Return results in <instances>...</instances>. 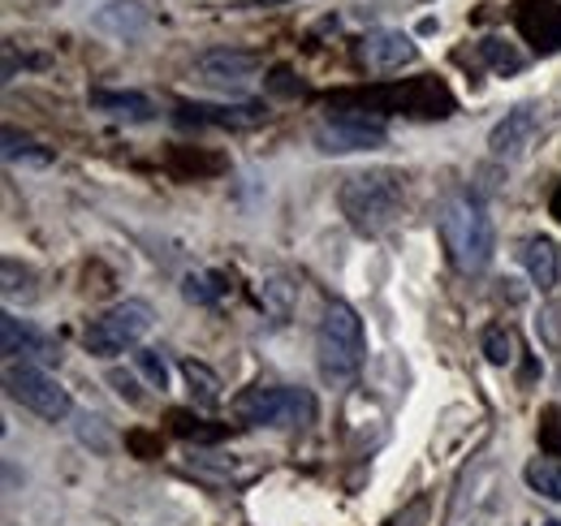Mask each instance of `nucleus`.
I'll return each mask as SVG.
<instances>
[{
  "label": "nucleus",
  "instance_id": "nucleus-32",
  "mask_svg": "<svg viewBox=\"0 0 561 526\" xmlns=\"http://www.w3.org/2000/svg\"><path fill=\"white\" fill-rule=\"evenodd\" d=\"M545 526H561V523H545Z\"/></svg>",
  "mask_w": 561,
  "mask_h": 526
},
{
  "label": "nucleus",
  "instance_id": "nucleus-10",
  "mask_svg": "<svg viewBox=\"0 0 561 526\" xmlns=\"http://www.w3.org/2000/svg\"><path fill=\"white\" fill-rule=\"evenodd\" d=\"M178 122H186V126H216V130H255V126L268 122V108L255 104V100H242V104H182Z\"/></svg>",
  "mask_w": 561,
  "mask_h": 526
},
{
  "label": "nucleus",
  "instance_id": "nucleus-1",
  "mask_svg": "<svg viewBox=\"0 0 561 526\" xmlns=\"http://www.w3.org/2000/svg\"><path fill=\"white\" fill-rule=\"evenodd\" d=\"M337 203H342V216L354 233L363 238H380L385 229H393L402 203H407V173L402 169H363V173H351L337 191Z\"/></svg>",
  "mask_w": 561,
  "mask_h": 526
},
{
  "label": "nucleus",
  "instance_id": "nucleus-26",
  "mask_svg": "<svg viewBox=\"0 0 561 526\" xmlns=\"http://www.w3.org/2000/svg\"><path fill=\"white\" fill-rule=\"evenodd\" d=\"M4 160H9V164H13V160H35V164H48L53 156H48V151H35V142H31L26 134L4 130Z\"/></svg>",
  "mask_w": 561,
  "mask_h": 526
},
{
  "label": "nucleus",
  "instance_id": "nucleus-22",
  "mask_svg": "<svg viewBox=\"0 0 561 526\" xmlns=\"http://www.w3.org/2000/svg\"><path fill=\"white\" fill-rule=\"evenodd\" d=\"M480 350H484V358H489L492 367H510L514 358H518V341H514V332L510 329H484L480 336Z\"/></svg>",
  "mask_w": 561,
  "mask_h": 526
},
{
  "label": "nucleus",
  "instance_id": "nucleus-24",
  "mask_svg": "<svg viewBox=\"0 0 561 526\" xmlns=\"http://www.w3.org/2000/svg\"><path fill=\"white\" fill-rule=\"evenodd\" d=\"M135 367L147 376L151 389H169V363L160 350H135Z\"/></svg>",
  "mask_w": 561,
  "mask_h": 526
},
{
  "label": "nucleus",
  "instance_id": "nucleus-4",
  "mask_svg": "<svg viewBox=\"0 0 561 526\" xmlns=\"http://www.w3.org/2000/svg\"><path fill=\"white\" fill-rule=\"evenodd\" d=\"M233 414L251 427H307L316 419V401L307 389L255 385V389L233 397Z\"/></svg>",
  "mask_w": 561,
  "mask_h": 526
},
{
  "label": "nucleus",
  "instance_id": "nucleus-19",
  "mask_svg": "<svg viewBox=\"0 0 561 526\" xmlns=\"http://www.w3.org/2000/svg\"><path fill=\"white\" fill-rule=\"evenodd\" d=\"M182 380H186V389H191V397H195V405H216V401H220V389H225V385H220V376H216V371H211L208 363H195V358H186V363H182Z\"/></svg>",
  "mask_w": 561,
  "mask_h": 526
},
{
  "label": "nucleus",
  "instance_id": "nucleus-23",
  "mask_svg": "<svg viewBox=\"0 0 561 526\" xmlns=\"http://www.w3.org/2000/svg\"><path fill=\"white\" fill-rule=\"evenodd\" d=\"M0 272H4V302H18V298L31 302V298H35V289H31V285H35V272H31L26 263L4 260Z\"/></svg>",
  "mask_w": 561,
  "mask_h": 526
},
{
  "label": "nucleus",
  "instance_id": "nucleus-25",
  "mask_svg": "<svg viewBox=\"0 0 561 526\" xmlns=\"http://www.w3.org/2000/svg\"><path fill=\"white\" fill-rule=\"evenodd\" d=\"M480 53H484V61H489L496 73H518V69H523V57H518L510 44H501V39H484Z\"/></svg>",
  "mask_w": 561,
  "mask_h": 526
},
{
  "label": "nucleus",
  "instance_id": "nucleus-30",
  "mask_svg": "<svg viewBox=\"0 0 561 526\" xmlns=\"http://www.w3.org/2000/svg\"><path fill=\"white\" fill-rule=\"evenodd\" d=\"M549 207H553V216H558V225H561V186L553 191V203H549Z\"/></svg>",
  "mask_w": 561,
  "mask_h": 526
},
{
  "label": "nucleus",
  "instance_id": "nucleus-27",
  "mask_svg": "<svg viewBox=\"0 0 561 526\" xmlns=\"http://www.w3.org/2000/svg\"><path fill=\"white\" fill-rule=\"evenodd\" d=\"M536 332H540V341H545L553 354H561V302H549V307L540 311Z\"/></svg>",
  "mask_w": 561,
  "mask_h": 526
},
{
  "label": "nucleus",
  "instance_id": "nucleus-17",
  "mask_svg": "<svg viewBox=\"0 0 561 526\" xmlns=\"http://www.w3.org/2000/svg\"><path fill=\"white\" fill-rule=\"evenodd\" d=\"M91 100V108L95 113H108V117H117V122H151L156 117V104L142 95V91H91L87 95Z\"/></svg>",
  "mask_w": 561,
  "mask_h": 526
},
{
  "label": "nucleus",
  "instance_id": "nucleus-18",
  "mask_svg": "<svg viewBox=\"0 0 561 526\" xmlns=\"http://www.w3.org/2000/svg\"><path fill=\"white\" fill-rule=\"evenodd\" d=\"M260 302H264L277 320H289V311H294V302H298V285H294L285 272H268V276L260 281Z\"/></svg>",
  "mask_w": 561,
  "mask_h": 526
},
{
  "label": "nucleus",
  "instance_id": "nucleus-31",
  "mask_svg": "<svg viewBox=\"0 0 561 526\" xmlns=\"http://www.w3.org/2000/svg\"><path fill=\"white\" fill-rule=\"evenodd\" d=\"M255 4H285V0H255Z\"/></svg>",
  "mask_w": 561,
  "mask_h": 526
},
{
  "label": "nucleus",
  "instance_id": "nucleus-7",
  "mask_svg": "<svg viewBox=\"0 0 561 526\" xmlns=\"http://www.w3.org/2000/svg\"><path fill=\"white\" fill-rule=\"evenodd\" d=\"M389 126L367 117L363 108H337L333 117H324L316 126V147L324 156H354V151H371V147H385Z\"/></svg>",
  "mask_w": 561,
  "mask_h": 526
},
{
  "label": "nucleus",
  "instance_id": "nucleus-28",
  "mask_svg": "<svg viewBox=\"0 0 561 526\" xmlns=\"http://www.w3.org/2000/svg\"><path fill=\"white\" fill-rule=\"evenodd\" d=\"M545 419H549V436H545V445H549L553 454H561V410H549Z\"/></svg>",
  "mask_w": 561,
  "mask_h": 526
},
{
  "label": "nucleus",
  "instance_id": "nucleus-13",
  "mask_svg": "<svg viewBox=\"0 0 561 526\" xmlns=\"http://www.w3.org/2000/svg\"><path fill=\"white\" fill-rule=\"evenodd\" d=\"M264 66L260 53H247V48H208L195 57V69L204 82H216V87H229V82H247L255 69Z\"/></svg>",
  "mask_w": 561,
  "mask_h": 526
},
{
  "label": "nucleus",
  "instance_id": "nucleus-20",
  "mask_svg": "<svg viewBox=\"0 0 561 526\" xmlns=\"http://www.w3.org/2000/svg\"><path fill=\"white\" fill-rule=\"evenodd\" d=\"M523 479H527V488H531L536 496H545V501L561 505V461L531 458L527 461V470H523Z\"/></svg>",
  "mask_w": 561,
  "mask_h": 526
},
{
  "label": "nucleus",
  "instance_id": "nucleus-6",
  "mask_svg": "<svg viewBox=\"0 0 561 526\" xmlns=\"http://www.w3.org/2000/svg\"><path fill=\"white\" fill-rule=\"evenodd\" d=\"M4 389H9V397H13L18 405H26L31 414H39L44 423H61V419H70V410H73L70 393H66L44 367L9 363V371H4Z\"/></svg>",
  "mask_w": 561,
  "mask_h": 526
},
{
  "label": "nucleus",
  "instance_id": "nucleus-9",
  "mask_svg": "<svg viewBox=\"0 0 561 526\" xmlns=\"http://www.w3.org/2000/svg\"><path fill=\"white\" fill-rule=\"evenodd\" d=\"M0 350H4L9 363H26V367H53V363H61L57 336L39 332L31 320H18L13 311L0 316Z\"/></svg>",
  "mask_w": 561,
  "mask_h": 526
},
{
  "label": "nucleus",
  "instance_id": "nucleus-3",
  "mask_svg": "<svg viewBox=\"0 0 561 526\" xmlns=\"http://www.w3.org/2000/svg\"><path fill=\"white\" fill-rule=\"evenodd\" d=\"M316 358L329 385H351L367 358V332L351 302H329L316 329Z\"/></svg>",
  "mask_w": 561,
  "mask_h": 526
},
{
  "label": "nucleus",
  "instance_id": "nucleus-5",
  "mask_svg": "<svg viewBox=\"0 0 561 526\" xmlns=\"http://www.w3.org/2000/svg\"><path fill=\"white\" fill-rule=\"evenodd\" d=\"M151 324H156L151 307L139 302V298H126V302L108 307V311L87 329L82 345H87V354H95V358H117V354H126V350H139L142 336L151 332Z\"/></svg>",
  "mask_w": 561,
  "mask_h": 526
},
{
  "label": "nucleus",
  "instance_id": "nucleus-29",
  "mask_svg": "<svg viewBox=\"0 0 561 526\" xmlns=\"http://www.w3.org/2000/svg\"><path fill=\"white\" fill-rule=\"evenodd\" d=\"M113 385H117V393L126 397V401H142V393L135 389V376H126V371H113Z\"/></svg>",
  "mask_w": 561,
  "mask_h": 526
},
{
  "label": "nucleus",
  "instance_id": "nucleus-14",
  "mask_svg": "<svg viewBox=\"0 0 561 526\" xmlns=\"http://www.w3.org/2000/svg\"><path fill=\"white\" fill-rule=\"evenodd\" d=\"M518 31L531 39L536 53H558L561 48V4L558 0H531L518 13Z\"/></svg>",
  "mask_w": 561,
  "mask_h": 526
},
{
  "label": "nucleus",
  "instance_id": "nucleus-2",
  "mask_svg": "<svg viewBox=\"0 0 561 526\" xmlns=\"http://www.w3.org/2000/svg\"><path fill=\"white\" fill-rule=\"evenodd\" d=\"M436 225H440L449 260H454V267L462 276H480L492 263V255H496V229H492V216L484 211V203L476 195L445 198Z\"/></svg>",
  "mask_w": 561,
  "mask_h": 526
},
{
  "label": "nucleus",
  "instance_id": "nucleus-11",
  "mask_svg": "<svg viewBox=\"0 0 561 526\" xmlns=\"http://www.w3.org/2000/svg\"><path fill=\"white\" fill-rule=\"evenodd\" d=\"M415 57H420V48L402 31H371L358 44V61L371 69V73H398V69L415 66Z\"/></svg>",
  "mask_w": 561,
  "mask_h": 526
},
{
  "label": "nucleus",
  "instance_id": "nucleus-8",
  "mask_svg": "<svg viewBox=\"0 0 561 526\" xmlns=\"http://www.w3.org/2000/svg\"><path fill=\"white\" fill-rule=\"evenodd\" d=\"M358 100H367L371 108H393V113H411V117H449L454 113V95L436 78L393 82V87H380V91H358Z\"/></svg>",
  "mask_w": 561,
  "mask_h": 526
},
{
  "label": "nucleus",
  "instance_id": "nucleus-21",
  "mask_svg": "<svg viewBox=\"0 0 561 526\" xmlns=\"http://www.w3.org/2000/svg\"><path fill=\"white\" fill-rule=\"evenodd\" d=\"M229 285H225V276H216V272H186L182 276V298L186 302H195V307H211V302H220V294H225Z\"/></svg>",
  "mask_w": 561,
  "mask_h": 526
},
{
  "label": "nucleus",
  "instance_id": "nucleus-15",
  "mask_svg": "<svg viewBox=\"0 0 561 526\" xmlns=\"http://www.w3.org/2000/svg\"><path fill=\"white\" fill-rule=\"evenodd\" d=\"M91 26L108 39H139L147 31V9H142V0H113L91 18Z\"/></svg>",
  "mask_w": 561,
  "mask_h": 526
},
{
  "label": "nucleus",
  "instance_id": "nucleus-12",
  "mask_svg": "<svg viewBox=\"0 0 561 526\" xmlns=\"http://www.w3.org/2000/svg\"><path fill=\"white\" fill-rule=\"evenodd\" d=\"M536 126H540V113H536V104H518V108H510L489 134V151L496 160H518L527 147H531V138H536Z\"/></svg>",
  "mask_w": 561,
  "mask_h": 526
},
{
  "label": "nucleus",
  "instance_id": "nucleus-16",
  "mask_svg": "<svg viewBox=\"0 0 561 526\" xmlns=\"http://www.w3.org/2000/svg\"><path fill=\"white\" fill-rule=\"evenodd\" d=\"M518 255H523V267H527V276H531L536 289H553V285H558L561 251L553 238H527Z\"/></svg>",
  "mask_w": 561,
  "mask_h": 526
}]
</instances>
